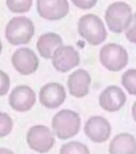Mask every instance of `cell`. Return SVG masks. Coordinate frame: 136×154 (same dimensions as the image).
I'll return each instance as SVG.
<instances>
[{"label": "cell", "mask_w": 136, "mask_h": 154, "mask_svg": "<svg viewBox=\"0 0 136 154\" xmlns=\"http://www.w3.org/2000/svg\"><path fill=\"white\" fill-rule=\"evenodd\" d=\"M127 101L124 91L119 87L110 85L107 87L99 95L98 103L103 110L114 112L120 110Z\"/></svg>", "instance_id": "obj_11"}, {"label": "cell", "mask_w": 136, "mask_h": 154, "mask_svg": "<svg viewBox=\"0 0 136 154\" xmlns=\"http://www.w3.org/2000/svg\"><path fill=\"white\" fill-rule=\"evenodd\" d=\"M78 31L92 46L100 45L107 36L103 22L98 15L94 14H84L79 19Z\"/></svg>", "instance_id": "obj_2"}, {"label": "cell", "mask_w": 136, "mask_h": 154, "mask_svg": "<svg viewBox=\"0 0 136 154\" xmlns=\"http://www.w3.org/2000/svg\"><path fill=\"white\" fill-rule=\"evenodd\" d=\"M10 88V78L4 72L0 70V96L7 93Z\"/></svg>", "instance_id": "obj_22"}, {"label": "cell", "mask_w": 136, "mask_h": 154, "mask_svg": "<svg viewBox=\"0 0 136 154\" xmlns=\"http://www.w3.org/2000/svg\"><path fill=\"white\" fill-rule=\"evenodd\" d=\"M51 59L54 67L62 73L76 67L80 63L79 51L71 46H60L54 52Z\"/></svg>", "instance_id": "obj_7"}, {"label": "cell", "mask_w": 136, "mask_h": 154, "mask_svg": "<svg viewBox=\"0 0 136 154\" xmlns=\"http://www.w3.org/2000/svg\"><path fill=\"white\" fill-rule=\"evenodd\" d=\"M59 154H91L86 144L81 142L70 141L63 144L60 148Z\"/></svg>", "instance_id": "obj_17"}, {"label": "cell", "mask_w": 136, "mask_h": 154, "mask_svg": "<svg viewBox=\"0 0 136 154\" xmlns=\"http://www.w3.org/2000/svg\"><path fill=\"white\" fill-rule=\"evenodd\" d=\"M13 121L8 114L0 112V138L4 137L11 132Z\"/></svg>", "instance_id": "obj_20"}, {"label": "cell", "mask_w": 136, "mask_h": 154, "mask_svg": "<svg viewBox=\"0 0 136 154\" xmlns=\"http://www.w3.org/2000/svg\"><path fill=\"white\" fill-rule=\"evenodd\" d=\"M11 63L17 72L24 75H31L38 69L39 60L34 51L22 48L12 55Z\"/></svg>", "instance_id": "obj_9"}, {"label": "cell", "mask_w": 136, "mask_h": 154, "mask_svg": "<svg viewBox=\"0 0 136 154\" xmlns=\"http://www.w3.org/2000/svg\"><path fill=\"white\" fill-rule=\"evenodd\" d=\"M67 98L65 88L59 83H48L39 91V101L44 107L55 109L64 103Z\"/></svg>", "instance_id": "obj_10"}, {"label": "cell", "mask_w": 136, "mask_h": 154, "mask_svg": "<svg viewBox=\"0 0 136 154\" xmlns=\"http://www.w3.org/2000/svg\"><path fill=\"white\" fill-rule=\"evenodd\" d=\"M26 141L34 151L45 153L55 145V133L45 125H35L28 130Z\"/></svg>", "instance_id": "obj_6"}, {"label": "cell", "mask_w": 136, "mask_h": 154, "mask_svg": "<svg viewBox=\"0 0 136 154\" xmlns=\"http://www.w3.org/2000/svg\"><path fill=\"white\" fill-rule=\"evenodd\" d=\"M126 37L131 43H136V13L133 14L131 23L126 30Z\"/></svg>", "instance_id": "obj_21"}, {"label": "cell", "mask_w": 136, "mask_h": 154, "mask_svg": "<svg viewBox=\"0 0 136 154\" xmlns=\"http://www.w3.org/2000/svg\"><path fill=\"white\" fill-rule=\"evenodd\" d=\"M62 37L54 32L43 34L37 41V50L44 59H51L56 49L62 45Z\"/></svg>", "instance_id": "obj_16"}, {"label": "cell", "mask_w": 136, "mask_h": 154, "mask_svg": "<svg viewBox=\"0 0 136 154\" xmlns=\"http://www.w3.org/2000/svg\"><path fill=\"white\" fill-rule=\"evenodd\" d=\"M121 83L130 95L136 96V69H129L122 74Z\"/></svg>", "instance_id": "obj_18"}, {"label": "cell", "mask_w": 136, "mask_h": 154, "mask_svg": "<svg viewBox=\"0 0 136 154\" xmlns=\"http://www.w3.org/2000/svg\"><path fill=\"white\" fill-rule=\"evenodd\" d=\"M91 77L85 69L79 68L70 75L67 79L69 93L75 98H83L89 93Z\"/></svg>", "instance_id": "obj_14"}, {"label": "cell", "mask_w": 136, "mask_h": 154, "mask_svg": "<svg viewBox=\"0 0 136 154\" xmlns=\"http://www.w3.org/2000/svg\"><path fill=\"white\" fill-rule=\"evenodd\" d=\"M35 101V91L26 85L14 88L9 96L10 105L17 112L29 111L33 107Z\"/></svg>", "instance_id": "obj_13"}, {"label": "cell", "mask_w": 136, "mask_h": 154, "mask_svg": "<svg viewBox=\"0 0 136 154\" xmlns=\"http://www.w3.org/2000/svg\"><path fill=\"white\" fill-rule=\"evenodd\" d=\"M2 42L0 40V53L2 51Z\"/></svg>", "instance_id": "obj_26"}, {"label": "cell", "mask_w": 136, "mask_h": 154, "mask_svg": "<svg viewBox=\"0 0 136 154\" xmlns=\"http://www.w3.org/2000/svg\"><path fill=\"white\" fill-rule=\"evenodd\" d=\"M101 64L110 72H119L128 63V53L122 46L110 43L102 47L99 51Z\"/></svg>", "instance_id": "obj_5"}, {"label": "cell", "mask_w": 136, "mask_h": 154, "mask_svg": "<svg viewBox=\"0 0 136 154\" xmlns=\"http://www.w3.org/2000/svg\"><path fill=\"white\" fill-rule=\"evenodd\" d=\"M109 153L136 154L135 137L127 132L116 135L109 144Z\"/></svg>", "instance_id": "obj_15"}, {"label": "cell", "mask_w": 136, "mask_h": 154, "mask_svg": "<svg viewBox=\"0 0 136 154\" xmlns=\"http://www.w3.org/2000/svg\"><path fill=\"white\" fill-rule=\"evenodd\" d=\"M37 11L44 19L58 20L67 15L69 3L67 0H37Z\"/></svg>", "instance_id": "obj_12"}, {"label": "cell", "mask_w": 136, "mask_h": 154, "mask_svg": "<svg viewBox=\"0 0 136 154\" xmlns=\"http://www.w3.org/2000/svg\"><path fill=\"white\" fill-rule=\"evenodd\" d=\"M76 7L81 9H91L96 4L98 0H71Z\"/></svg>", "instance_id": "obj_23"}, {"label": "cell", "mask_w": 136, "mask_h": 154, "mask_svg": "<svg viewBox=\"0 0 136 154\" xmlns=\"http://www.w3.org/2000/svg\"><path fill=\"white\" fill-rule=\"evenodd\" d=\"M35 33L33 22L26 16H17L11 19L6 26V38L11 45L26 44Z\"/></svg>", "instance_id": "obj_4"}, {"label": "cell", "mask_w": 136, "mask_h": 154, "mask_svg": "<svg viewBox=\"0 0 136 154\" xmlns=\"http://www.w3.org/2000/svg\"><path fill=\"white\" fill-rule=\"evenodd\" d=\"M7 5L12 12L23 13L30 10L32 0H7Z\"/></svg>", "instance_id": "obj_19"}, {"label": "cell", "mask_w": 136, "mask_h": 154, "mask_svg": "<svg viewBox=\"0 0 136 154\" xmlns=\"http://www.w3.org/2000/svg\"><path fill=\"white\" fill-rule=\"evenodd\" d=\"M131 112H132V116H133L134 121L136 122V101L134 103V104L132 105Z\"/></svg>", "instance_id": "obj_25"}, {"label": "cell", "mask_w": 136, "mask_h": 154, "mask_svg": "<svg viewBox=\"0 0 136 154\" xmlns=\"http://www.w3.org/2000/svg\"><path fill=\"white\" fill-rule=\"evenodd\" d=\"M84 132L94 143H103L110 138L111 125L106 118L101 116H93L86 120Z\"/></svg>", "instance_id": "obj_8"}, {"label": "cell", "mask_w": 136, "mask_h": 154, "mask_svg": "<svg viewBox=\"0 0 136 154\" xmlns=\"http://www.w3.org/2000/svg\"><path fill=\"white\" fill-rule=\"evenodd\" d=\"M0 154H14L10 149H4V148H0Z\"/></svg>", "instance_id": "obj_24"}, {"label": "cell", "mask_w": 136, "mask_h": 154, "mask_svg": "<svg viewBox=\"0 0 136 154\" xmlns=\"http://www.w3.org/2000/svg\"><path fill=\"white\" fill-rule=\"evenodd\" d=\"M51 126L53 132L59 139H70L79 132L81 118L74 111L62 109L54 116Z\"/></svg>", "instance_id": "obj_1"}, {"label": "cell", "mask_w": 136, "mask_h": 154, "mask_svg": "<svg viewBox=\"0 0 136 154\" xmlns=\"http://www.w3.org/2000/svg\"><path fill=\"white\" fill-rule=\"evenodd\" d=\"M133 19L131 7L127 2H115L107 8L105 19L107 26L114 33L126 31Z\"/></svg>", "instance_id": "obj_3"}]
</instances>
